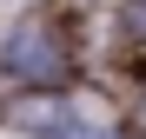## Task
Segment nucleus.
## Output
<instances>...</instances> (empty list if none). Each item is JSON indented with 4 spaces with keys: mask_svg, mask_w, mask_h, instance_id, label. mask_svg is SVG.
Masks as SVG:
<instances>
[{
    "mask_svg": "<svg viewBox=\"0 0 146 139\" xmlns=\"http://www.w3.org/2000/svg\"><path fill=\"white\" fill-rule=\"evenodd\" d=\"M13 119L27 126L33 139H113V126L86 106H60V99H27L13 106Z\"/></svg>",
    "mask_w": 146,
    "mask_h": 139,
    "instance_id": "1",
    "label": "nucleus"
},
{
    "mask_svg": "<svg viewBox=\"0 0 146 139\" xmlns=\"http://www.w3.org/2000/svg\"><path fill=\"white\" fill-rule=\"evenodd\" d=\"M139 126H146V113H139Z\"/></svg>",
    "mask_w": 146,
    "mask_h": 139,
    "instance_id": "2",
    "label": "nucleus"
}]
</instances>
